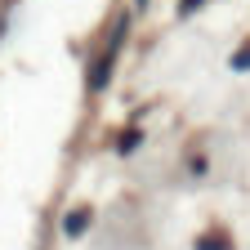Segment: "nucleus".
I'll use <instances>...</instances> for the list:
<instances>
[{
	"label": "nucleus",
	"mask_w": 250,
	"mask_h": 250,
	"mask_svg": "<svg viewBox=\"0 0 250 250\" xmlns=\"http://www.w3.org/2000/svg\"><path fill=\"white\" fill-rule=\"evenodd\" d=\"M125 31H130V18H121L116 22V31H112V45L99 54V62H94V72H89V89L99 94L103 85H107V76H112V62H116V54H121V45H125Z\"/></svg>",
	"instance_id": "obj_1"
},
{
	"label": "nucleus",
	"mask_w": 250,
	"mask_h": 250,
	"mask_svg": "<svg viewBox=\"0 0 250 250\" xmlns=\"http://www.w3.org/2000/svg\"><path fill=\"white\" fill-rule=\"evenodd\" d=\"M85 228H89V210H76V214L62 219V232H67V237H81Z\"/></svg>",
	"instance_id": "obj_2"
},
{
	"label": "nucleus",
	"mask_w": 250,
	"mask_h": 250,
	"mask_svg": "<svg viewBox=\"0 0 250 250\" xmlns=\"http://www.w3.org/2000/svg\"><path fill=\"white\" fill-rule=\"evenodd\" d=\"M232 67H237V72H246V67H250V45H246V49H237V54H232Z\"/></svg>",
	"instance_id": "obj_3"
},
{
	"label": "nucleus",
	"mask_w": 250,
	"mask_h": 250,
	"mask_svg": "<svg viewBox=\"0 0 250 250\" xmlns=\"http://www.w3.org/2000/svg\"><path fill=\"white\" fill-rule=\"evenodd\" d=\"M197 250H228V246L219 241V237H201V241H197Z\"/></svg>",
	"instance_id": "obj_4"
},
{
	"label": "nucleus",
	"mask_w": 250,
	"mask_h": 250,
	"mask_svg": "<svg viewBox=\"0 0 250 250\" xmlns=\"http://www.w3.org/2000/svg\"><path fill=\"white\" fill-rule=\"evenodd\" d=\"M134 147H139V134L130 130V134H125V139H121V152H134Z\"/></svg>",
	"instance_id": "obj_5"
},
{
	"label": "nucleus",
	"mask_w": 250,
	"mask_h": 250,
	"mask_svg": "<svg viewBox=\"0 0 250 250\" xmlns=\"http://www.w3.org/2000/svg\"><path fill=\"white\" fill-rule=\"evenodd\" d=\"M197 5H201V0H183V5H179V14H192Z\"/></svg>",
	"instance_id": "obj_6"
},
{
	"label": "nucleus",
	"mask_w": 250,
	"mask_h": 250,
	"mask_svg": "<svg viewBox=\"0 0 250 250\" xmlns=\"http://www.w3.org/2000/svg\"><path fill=\"white\" fill-rule=\"evenodd\" d=\"M143 5H147V0H139V9H143Z\"/></svg>",
	"instance_id": "obj_7"
}]
</instances>
